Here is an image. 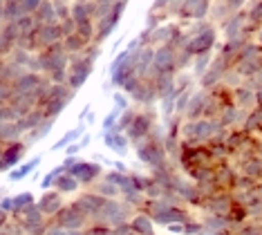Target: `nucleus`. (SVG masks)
Returning a JSON list of instances; mask_svg holds the SVG:
<instances>
[{
    "label": "nucleus",
    "instance_id": "obj_1",
    "mask_svg": "<svg viewBox=\"0 0 262 235\" xmlns=\"http://www.w3.org/2000/svg\"><path fill=\"white\" fill-rule=\"evenodd\" d=\"M220 45V27L213 20H198L190 23L188 29H184V43L182 47L186 50L193 58L202 54H213Z\"/></svg>",
    "mask_w": 262,
    "mask_h": 235
},
{
    "label": "nucleus",
    "instance_id": "obj_2",
    "mask_svg": "<svg viewBox=\"0 0 262 235\" xmlns=\"http://www.w3.org/2000/svg\"><path fill=\"white\" fill-rule=\"evenodd\" d=\"M99 56H101V45H97V43H90L81 54L70 56L68 81H65V86L72 90V92H79V90L88 83V78L92 76L94 65H97Z\"/></svg>",
    "mask_w": 262,
    "mask_h": 235
},
{
    "label": "nucleus",
    "instance_id": "obj_3",
    "mask_svg": "<svg viewBox=\"0 0 262 235\" xmlns=\"http://www.w3.org/2000/svg\"><path fill=\"white\" fill-rule=\"evenodd\" d=\"M226 130L217 119H184L182 121V143L188 146H200V143H211L215 139H224Z\"/></svg>",
    "mask_w": 262,
    "mask_h": 235
},
{
    "label": "nucleus",
    "instance_id": "obj_4",
    "mask_svg": "<svg viewBox=\"0 0 262 235\" xmlns=\"http://www.w3.org/2000/svg\"><path fill=\"white\" fill-rule=\"evenodd\" d=\"M38 70L40 74H45L50 78V83H65L68 81V63H70V54L65 52L63 43H52L45 50H40L36 54Z\"/></svg>",
    "mask_w": 262,
    "mask_h": 235
},
{
    "label": "nucleus",
    "instance_id": "obj_5",
    "mask_svg": "<svg viewBox=\"0 0 262 235\" xmlns=\"http://www.w3.org/2000/svg\"><path fill=\"white\" fill-rule=\"evenodd\" d=\"M133 148H135L137 159H139L144 166H148V170L168 161V153H166V146H164V130H162V125L159 123L155 125L152 132L148 137H144L141 141L133 143Z\"/></svg>",
    "mask_w": 262,
    "mask_h": 235
},
{
    "label": "nucleus",
    "instance_id": "obj_6",
    "mask_svg": "<svg viewBox=\"0 0 262 235\" xmlns=\"http://www.w3.org/2000/svg\"><path fill=\"white\" fill-rule=\"evenodd\" d=\"M128 3H97V11H94V43L103 45L105 40L115 34L117 25L121 23L123 11H126Z\"/></svg>",
    "mask_w": 262,
    "mask_h": 235
},
{
    "label": "nucleus",
    "instance_id": "obj_7",
    "mask_svg": "<svg viewBox=\"0 0 262 235\" xmlns=\"http://www.w3.org/2000/svg\"><path fill=\"white\" fill-rule=\"evenodd\" d=\"M74 94L65 83H52L50 90L45 92V96L38 101V110L45 114V119H52V121H56L58 117L63 114V110L72 103Z\"/></svg>",
    "mask_w": 262,
    "mask_h": 235
},
{
    "label": "nucleus",
    "instance_id": "obj_8",
    "mask_svg": "<svg viewBox=\"0 0 262 235\" xmlns=\"http://www.w3.org/2000/svg\"><path fill=\"white\" fill-rule=\"evenodd\" d=\"M50 224L63 228V231H81V228L90 224V218L83 213L81 206L74 200V202H65L63 208L58 210L54 218H50Z\"/></svg>",
    "mask_w": 262,
    "mask_h": 235
},
{
    "label": "nucleus",
    "instance_id": "obj_9",
    "mask_svg": "<svg viewBox=\"0 0 262 235\" xmlns=\"http://www.w3.org/2000/svg\"><path fill=\"white\" fill-rule=\"evenodd\" d=\"M159 114L152 110V108H139L135 114V119L130 121V125L126 128V137H128V141L130 143H137V141H141L144 137H148L152 132V128L157 125L159 121Z\"/></svg>",
    "mask_w": 262,
    "mask_h": 235
},
{
    "label": "nucleus",
    "instance_id": "obj_10",
    "mask_svg": "<svg viewBox=\"0 0 262 235\" xmlns=\"http://www.w3.org/2000/svg\"><path fill=\"white\" fill-rule=\"evenodd\" d=\"M260 70H262V50L251 40V43H247L242 47L240 56H237V61H235L233 72L244 81V78L253 76L255 72H260Z\"/></svg>",
    "mask_w": 262,
    "mask_h": 235
},
{
    "label": "nucleus",
    "instance_id": "obj_11",
    "mask_svg": "<svg viewBox=\"0 0 262 235\" xmlns=\"http://www.w3.org/2000/svg\"><path fill=\"white\" fill-rule=\"evenodd\" d=\"M133 215H135V208L119 197V200L105 202V206L101 208V213L97 215L94 222H101V224H108V226H117V224H121V222H128Z\"/></svg>",
    "mask_w": 262,
    "mask_h": 235
},
{
    "label": "nucleus",
    "instance_id": "obj_12",
    "mask_svg": "<svg viewBox=\"0 0 262 235\" xmlns=\"http://www.w3.org/2000/svg\"><path fill=\"white\" fill-rule=\"evenodd\" d=\"M211 7L213 0H180V9H177V23H198V20H206L211 16Z\"/></svg>",
    "mask_w": 262,
    "mask_h": 235
},
{
    "label": "nucleus",
    "instance_id": "obj_13",
    "mask_svg": "<svg viewBox=\"0 0 262 235\" xmlns=\"http://www.w3.org/2000/svg\"><path fill=\"white\" fill-rule=\"evenodd\" d=\"M76 182L81 184V188H92L94 184L103 177V166L99 161H90V159H76V164L68 170Z\"/></svg>",
    "mask_w": 262,
    "mask_h": 235
},
{
    "label": "nucleus",
    "instance_id": "obj_14",
    "mask_svg": "<svg viewBox=\"0 0 262 235\" xmlns=\"http://www.w3.org/2000/svg\"><path fill=\"white\" fill-rule=\"evenodd\" d=\"M162 74H180V70H177V50H172V47H155L148 76Z\"/></svg>",
    "mask_w": 262,
    "mask_h": 235
},
{
    "label": "nucleus",
    "instance_id": "obj_15",
    "mask_svg": "<svg viewBox=\"0 0 262 235\" xmlns=\"http://www.w3.org/2000/svg\"><path fill=\"white\" fill-rule=\"evenodd\" d=\"M135 74V65H133V52L130 50H123L119 56L112 61V68H110V81L112 86L121 90L126 83L130 81Z\"/></svg>",
    "mask_w": 262,
    "mask_h": 235
},
{
    "label": "nucleus",
    "instance_id": "obj_16",
    "mask_svg": "<svg viewBox=\"0 0 262 235\" xmlns=\"http://www.w3.org/2000/svg\"><path fill=\"white\" fill-rule=\"evenodd\" d=\"M128 96H130V101H133V105H137V108H152L155 103H159L157 92H155V86H152L150 76L139 78L137 88Z\"/></svg>",
    "mask_w": 262,
    "mask_h": 235
},
{
    "label": "nucleus",
    "instance_id": "obj_17",
    "mask_svg": "<svg viewBox=\"0 0 262 235\" xmlns=\"http://www.w3.org/2000/svg\"><path fill=\"white\" fill-rule=\"evenodd\" d=\"M233 200H235V195L231 190H217V193H213V195L206 197L200 210L211 213V215H226V210H229V206L233 204Z\"/></svg>",
    "mask_w": 262,
    "mask_h": 235
},
{
    "label": "nucleus",
    "instance_id": "obj_18",
    "mask_svg": "<svg viewBox=\"0 0 262 235\" xmlns=\"http://www.w3.org/2000/svg\"><path fill=\"white\" fill-rule=\"evenodd\" d=\"M105 202H108V200H105V197H101L99 193H94L92 188L79 193V197H76V204H79L83 213L90 218V222L97 220V215L101 213V208L105 206Z\"/></svg>",
    "mask_w": 262,
    "mask_h": 235
},
{
    "label": "nucleus",
    "instance_id": "obj_19",
    "mask_svg": "<svg viewBox=\"0 0 262 235\" xmlns=\"http://www.w3.org/2000/svg\"><path fill=\"white\" fill-rule=\"evenodd\" d=\"M175 193L186 206H193V208H202V204H204V200H206V195L200 190V186L195 182H190V179H186V177L180 182Z\"/></svg>",
    "mask_w": 262,
    "mask_h": 235
},
{
    "label": "nucleus",
    "instance_id": "obj_20",
    "mask_svg": "<svg viewBox=\"0 0 262 235\" xmlns=\"http://www.w3.org/2000/svg\"><path fill=\"white\" fill-rule=\"evenodd\" d=\"M27 150H29V146H27V143L23 141V139H16V141L5 143L3 157H0V161H3V166H5V170H11V168L18 166L20 161L25 159Z\"/></svg>",
    "mask_w": 262,
    "mask_h": 235
},
{
    "label": "nucleus",
    "instance_id": "obj_21",
    "mask_svg": "<svg viewBox=\"0 0 262 235\" xmlns=\"http://www.w3.org/2000/svg\"><path fill=\"white\" fill-rule=\"evenodd\" d=\"M63 204H65V197H63L58 190H54V188L43 190V195H40L38 200H36V206L40 208V213H43L47 220L54 218L58 210L63 208Z\"/></svg>",
    "mask_w": 262,
    "mask_h": 235
},
{
    "label": "nucleus",
    "instance_id": "obj_22",
    "mask_svg": "<svg viewBox=\"0 0 262 235\" xmlns=\"http://www.w3.org/2000/svg\"><path fill=\"white\" fill-rule=\"evenodd\" d=\"M206 99H208V92H206V90L195 88L193 92H190V96H188L186 108H184L182 117H184V119H200V117H204Z\"/></svg>",
    "mask_w": 262,
    "mask_h": 235
},
{
    "label": "nucleus",
    "instance_id": "obj_23",
    "mask_svg": "<svg viewBox=\"0 0 262 235\" xmlns=\"http://www.w3.org/2000/svg\"><path fill=\"white\" fill-rule=\"evenodd\" d=\"M101 132H103V143H105V146H108L115 155H119V157H123V155L128 153V148L133 146V143L128 141L126 132H121V130H117V128L101 130Z\"/></svg>",
    "mask_w": 262,
    "mask_h": 235
},
{
    "label": "nucleus",
    "instance_id": "obj_24",
    "mask_svg": "<svg viewBox=\"0 0 262 235\" xmlns=\"http://www.w3.org/2000/svg\"><path fill=\"white\" fill-rule=\"evenodd\" d=\"M233 105L240 108V110H244V112L253 110V108L258 105V99H255L253 90H249L247 86H244V83L235 86V88H233Z\"/></svg>",
    "mask_w": 262,
    "mask_h": 235
},
{
    "label": "nucleus",
    "instance_id": "obj_25",
    "mask_svg": "<svg viewBox=\"0 0 262 235\" xmlns=\"http://www.w3.org/2000/svg\"><path fill=\"white\" fill-rule=\"evenodd\" d=\"M34 23L36 25H52V23H58L56 20V5L52 0H43V3L36 7V11L32 14Z\"/></svg>",
    "mask_w": 262,
    "mask_h": 235
},
{
    "label": "nucleus",
    "instance_id": "obj_26",
    "mask_svg": "<svg viewBox=\"0 0 262 235\" xmlns=\"http://www.w3.org/2000/svg\"><path fill=\"white\" fill-rule=\"evenodd\" d=\"M128 224L135 235H152L155 233V222L148 218L146 213H139V210H135V215L128 220Z\"/></svg>",
    "mask_w": 262,
    "mask_h": 235
},
{
    "label": "nucleus",
    "instance_id": "obj_27",
    "mask_svg": "<svg viewBox=\"0 0 262 235\" xmlns=\"http://www.w3.org/2000/svg\"><path fill=\"white\" fill-rule=\"evenodd\" d=\"M244 16H247V23L253 34L258 32V29H262V0H247V5H244Z\"/></svg>",
    "mask_w": 262,
    "mask_h": 235
},
{
    "label": "nucleus",
    "instance_id": "obj_28",
    "mask_svg": "<svg viewBox=\"0 0 262 235\" xmlns=\"http://www.w3.org/2000/svg\"><path fill=\"white\" fill-rule=\"evenodd\" d=\"M43 121H47L45 119V114L38 110V108H34V110H29L25 117H20V119H16V123H18V128L23 135H27L29 130H34V128H38Z\"/></svg>",
    "mask_w": 262,
    "mask_h": 235
},
{
    "label": "nucleus",
    "instance_id": "obj_29",
    "mask_svg": "<svg viewBox=\"0 0 262 235\" xmlns=\"http://www.w3.org/2000/svg\"><path fill=\"white\" fill-rule=\"evenodd\" d=\"M54 190H58L63 197L76 195V193L81 190V184L76 182V179H74L70 173H61V175H58V179L54 182Z\"/></svg>",
    "mask_w": 262,
    "mask_h": 235
},
{
    "label": "nucleus",
    "instance_id": "obj_30",
    "mask_svg": "<svg viewBox=\"0 0 262 235\" xmlns=\"http://www.w3.org/2000/svg\"><path fill=\"white\" fill-rule=\"evenodd\" d=\"M226 222H229L231 226H237V224H242V222H247L249 218H251V213H249V208L244 206L242 202H237L233 200V204L229 206V210H226Z\"/></svg>",
    "mask_w": 262,
    "mask_h": 235
},
{
    "label": "nucleus",
    "instance_id": "obj_31",
    "mask_svg": "<svg viewBox=\"0 0 262 235\" xmlns=\"http://www.w3.org/2000/svg\"><path fill=\"white\" fill-rule=\"evenodd\" d=\"M11 197H14V213H11V218H20L29 206L36 204V197H34V193H29V190L16 193V195H11Z\"/></svg>",
    "mask_w": 262,
    "mask_h": 235
},
{
    "label": "nucleus",
    "instance_id": "obj_32",
    "mask_svg": "<svg viewBox=\"0 0 262 235\" xmlns=\"http://www.w3.org/2000/svg\"><path fill=\"white\" fill-rule=\"evenodd\" d=\"M40 164V157H34V159L25 161V164H18L16 168H11L9 173V182H20V179H25L27 175H32L36 170V166Z\"/></svg>",
    "mask_w": 262,
    "mask_h": 235
},
{
    "label": "nucleus",
    "instance_id": "obj_33",
    "mask_svg": "<svg viewBox=\"0 0 262 235\" xmlns=\"http://www.w3.org/2000/svg\"><path fill=\"white\" fill-rule=\"evenodd\" d=\"M61 43H63V47H65V52H68L70 54V56H74V54H81L83 50H85V47L88 45H90V43H88V40L85 38H83V36L81 34H76V32H72V34H70V36H65V38L61 40Z\"/></svg>",
    "mask_w": 262,
    "mask_h": 235
},
{
    "label": "nucleus",
    "instance_id": "obj_34",
    "mask_svg": "<svg viewBox=\"0 0 262 235\" xmlns=\"http://www.w3.org/2000/svg\"><path fill=\"white\" fill-rule=\"evenodd\" d=\"M52 125H54V121L52 119H47V121H43L38 125V128H34V130H29L27 135H23V141L27 143V146H34L36 141L40 139H45L47 135H50V130H52Z\"/></svg>",
    "mask_w": 262,
    "mask_h": 235
},
{
    "label": "nucleus",
    "instance_id": "obj_35",
    "mask_svg": "<svg viewBox=\"0 0 262 235\" xmlns=\"http://www.w3.org/2000/svg\"><path fill=\"white\" fill-rule=\"evenodd\" d=\"M92 190L99 193V195L105 197V200H119V197H121V195H119V188H117V186L112 184V182H108L105 177H101L99 182L92 186Z\"/></svg>",
    "mask_w": 262,
    "mask_h": 235
},
{
    "label": "nucleus",
    "instance_id": "obj_36",
    "mask_svg": "<svg viewBox=\"0 0 262 235\" xmlns=\"http://www.w3.org/2000/svg\"><path fill=\"white\" fill-rule=\"evenodd\" d=\"M16 139H23V132L18 128L16 121H5L0 125V141L3 143H9V141H16Z\"/></svg>",
    "mask_w": 262,
    "mask_h": 235
},
{
    "label": "nucleus",
    "instance_id": "obj_37",
    "mask_svg": "<svg viewBox=\"0 0 262 235\" xmlns=\"http://www.w3.org/2000/svg\"><path fill=\"white\" fill-rule=\"evenodd\" d=\"M72 235H115L112 231V226L108 224H101V222H90L85 228H81V231H70Z\"/></svg>",
    "mask_w": 262,
    "mask_h": 235
},
{
    "label": "nucleus",
    "instance_id": "obj_38",
    "mask_svg": "<svg viewBox=\"0 0 262 235\" xmlns=\"http://www.w3.org/2000/svg\"><path fill=\"white\" fill-rule=\"evenodd\" d=\"M83 135V125H79V128H72V130H68L65 135L54 143V150H61V148H68L70 143H74V141H79V137Z\"/></svg>",
    "mask_w": 262,
    "mask_h": 235
},
{
    "label": "nucleus",
    "instance_id": "obj_39",
    "mask_svg": "<svg viewBox=\"0 0 262 235\" xmlns=\"http://www.w3.org/2000/svg\"><path fill=\"white\" fill-rule=\"evenodd\" d=\"M182 235H204V224H202V220L190 215V218L182 224Z\"/></svg>",
    "mask_w": 262,
    "mask_h": 235
},
{
    "label": "nucleus",
    "instance_id": "obj_40",
    "mask_svg": "<svg viewBox=\"0 0 262 235\" xmlns=\"http://www.w3.org/2000/svg\"><path fill=\"white\" fill-rule=\"evenodd\" d=\"M61 173H68V170H65V168H63L61 164H58L56 168H52V170H50V173H47L45 177H43V182H40V186H43V190L54 188V182L58 179V175H61Z\"/></svg>",
    "mask_w": 262,
    "mask_h": 235
},
{
    "label": "nucleus",
    "instance_id": "obj_41",
    "mask_svg": "<svg viewBox=\"0 0 262 235\" xmlns=\"http://www.w3.org/2000/svg\"><path fill=\"white\" fill-rule=\"evenodd\" d=\"M126 108H130V96L126 94V92H117L115 94V110L121 114Z\"/></svg>",
    "mask_w": 262,
    "mask_h": 235
},
{
    "label": "nucleus",
    "instance_id": "obj_42",
    "mask_svg": "<svg viewBox=\"0 0 262 235\" xmlns=\"http://www.w3.org/2000/svg\"><path fill=\"white\" fill-rule=\"evenodd\" d=\"M220 3H222L224 7L231 11V14H235V11L244 9V5H247V0H220Z\"/></svg>",
    "mask_w": 262,
    "mask_h": 235
},
{
    "label": "nucleus",
    "instance_id": "obj_43",
    "mask_svg": "<svg viewBox=\"0 0 262 235\" xmlns=\"http://www.w3.org/2000/svg\"><path fill=\"white\" fill-rule=\"evenodd\" d=\"M40 3H43V0H20V5H23V14H25V16H32Z\"/></svg>",
    "mask_w": 262,
    "mask_h": 235
},
{
    "label": "nucleus",
    "instance_id": "obj_44",
    "mask_svg": "<svg viewBox=\"0 0 262 235\" xmlns=\"http://www.w3.org/2000/svg\"><path fill=\"white\" fill-rule=\"evenodd\" d=\"M0 208L5 210V213H14V197L11 195H7V197H3V200H0Z\"/></svg>",
    "mask_w": 262,
    "mask_h": 235
},
{
    "label": "nucleus",
    "instance_id": "obj_45",
    "mask_svg": "<svg viewBox=\"0 0 262 235\" xmlns=\"http://www.w3.org/2000/svg\"><path fill=\"white\" fill-rule=\"evenodd\" d=\"M112 231H115V235H128V233H133V231H130V224H128V222H121V224L112 226Z\"/></svg>",
    "mask_w": 262,
    "mask_h": 235
},
{
    "label": "nucleus",
    "instance_id": "obj_46",
    "mask_svg": "<svg viewBox=\"0 0 262 235\" xmlns=\"http://www.w3.org/2000/svg\"><path fill=\"white\" fill-rule=\"evenodd\" d=\"M9 222H11V215H9V213H5V210L0 208V231H3V228L7 226Z\"/></svg>",
    "mask_w": 262,
    "mask_h": 235
},
{
    "label": "nucleus",
    "instance_id": "obj_47",
    "mask_svg": "<svg viewBox=\"0 0 262 235\" xmlns=\"http://www.w3.org/2000/svg\"><path fill=\"white\" fill-rule=\"evenodd\" d=\"M253 43L262 50V29H258V32H255V36H253Z\"/></svg>",
    "mask_w": 262,
    "mask_h": 235
},
{
    "label": "nucleus",
    "instance_id": "obj_48",
    "mask_svg": "<svg viewBox=\"0 0 262 235\" xmlns=\"http://www.w3.org/2000/svg\"><path fill=\"white\" fill-rule=\"evenodd\" d=\"M94 3H105V5H112V3H128V0H94Z\"/></svg>",
    "mask_w": 262,
    "mask_h": 235
},
{
    "label": "nucleus",
    "instance_id": "obj_49",
    "mask_svg": "<svg viewBox=\"0 0 262 235\" xmlns=\"http://www.w3.org/2000/svg\"><path fill=\"white\" fill-rule=\"evenodd\" d=\"M52 3H56V5H72L74 0H52Z\"/></svg>",
    "mask_w": 262,
    "mask_h": 235
},
{
    "label": "nucleus",
    "instance_id": "obj_50",
    "mask_svg": "<svg viewBox=\"0 0 262 235\" xmlns=\"http://www.w3.org/2000/svg\"><path fill=\"white\" fill-rule=\"evenodd\" d=\"M3 68H5V58H0V81H3Z\"/></svg>",
    "mask_w": 262,
    "mask_h": 235
},
{
    "label": "nucleus",
    "instance_id": "obj_51",
    "mask_svg": "<svg viewBox=\"0 0 262 235\" xmlns=\"http://www.w3.org/2000/svg\"><path fill=\"white\" fill-rule=\"evenodd\" d=\"M3 3H5V0H0V5H3Z\"/></svg>",
    "mask_w": 262,
    "mask_h": 235
},
{
    "label": "nucleus",
    "instance_id": "obj_52",
    "mask_svg": "<svg viewBox=\"0 0 262 235\" xmlns=\"http://www.w3.org/2000/svg\"><path fill=\"white\" fill-rule=\"evenodd\" d=\"M128 235H135V233H128Z\"/></svg>",
    "mask_w": 262,
    "mask_h": 235
},
{
    "label": "nucleus",
    "instance_id": "obj_53",
    "mask_svg": "<svg viewBox=\"0 0 262 235\" xmlns=\"http://www.w3.org/2000/svg\"><path fill=\"white\" fill-rule=\"evenodd\" d=\"M152 235H157V233H152Z\"/></svg>",
    "mask_w": 262,
    "mask_h": 235
}]
</instances>
